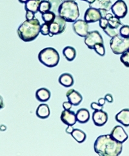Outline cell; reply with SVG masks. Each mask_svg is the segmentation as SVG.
I'll list each match as a JSON object with an SVG mask.
<instances>
[{
	"instance_id": "6da1fadb",
	"label": "cell",
	"mask_w": 129,
	"mask_h": 156,
	"mask_svg": "<svg viewBox=\"0 0 129 156\" xmlns=\"http://www.w3.org/2000/svg\"><path fill=\"white\" fill-rule=\"evenodd\" d=\"M94 149L100 156H118L122 152L123 145L114 139L110 134H105L96 139Z\"/></svg>"
},
{
	"instance_id": "7a4b0ae2",
	"label": "cell",
	"mask_w": 129,
	"mask_h": 156,
	"mask_svg": "<svg viewBox=\"0 0 129 156\" xmlns=\"http://www.w3.org/2000/svg\"><path fill=\"white\" fill-rule=\"evenodd\" d=\"M41 24L37 18L31 20H26L18 29V35L25 42L34 41L40 33Z\"/></svg>"
},
{
	"instance_id": "3957f363",
	"label": "cell",
	"mask_w": 129,
	"mask_h": 156,
	"mask_svg": "<svg viewBox=\"0 0 129 156\" xmlns=\"http://www.w3.org/2000/svg\"><path fill=\"white\" fill-rule=\"evenodd\" d=\"M58 13L66 22L74 23L80 17L78 4L74 1L63 2L58 9Z\"/></svg>"
},
{
	"instance_id": "277c9868",
	"label": "cell",
	"mask_w": 129,
	"mask_h": 156,
	"mask_svg": "<svg viewBox=\"0 0 129 156\" xmlns=\"http://www.w3.org/2000/svg\"><path fill=\"white\" fill-rule=\"evenodd\" d=\"M38 60L41 64L51 68L58 65L60 56L58 52L54 48H46L39 53Z\"/></svg>"
},
{
	"instance_id": "5b68a950",
	"label": "cell",
	"mask_w": 129,
	"mask_h": 156,
	"mask_svg": "<svg viewBox=\"0 0 129 156\" xmlns=\"http://www.w3.org/2000/svg\"><path fill=\"white\" fill-rule=\"evenodd\" d=\"M110 47L113 53L121 55L129 49V37H123L118 34L111 38Z\"/></svg>"
},
{
	"instance_id": "8992f818",
	"label": "cell",
	"mask_w": 129,
	"mask_h": 156,
	"mask_svg": "<svg viewBox=\"0 0 129 156\" xmlns=\"http://www.w3.org/2000/svg\"><path fill=\"white\" fill-rule=\"evenodd\" d=\"M66 21L60 16L56 15L54 20L49 25L50 33L49 36L50 37L63 33L66 29Z\"/></svg>"
},
{
	"instance_id": "52a82bcc",
	"label": "cell",
	"mask_w": 129,
	"mask_h": 156,
	"mask_svg": "<svg viewBox=\"0 0 129 156\" xmlns=\"http://www.w3.org/2000/svg\"><path fill=\"white\" fill-rule=\"evenodd\" d=\"M85 44L90 49H94V46L97 44H103V39L101 34L97 30L89 32L85 37Z\"/></svg>"
},
{
	"instance_id": "ba28073f",
	"label": "cell",
	"mask_w": 129,
	"mask_h": 156,
	"mask_svg": "<svg viewBox=\"0 0 129 156\" xmlns=\"http://www.w3.org/2000/svg\"><path fill=\"white\" fill-rule=\"evenodd\" d=\"M111 10L116 17L122 19L125 18L128 13V7L123 0H117L111 7Z\"/></svg>"
},
{
	"instance_id": "9c48e42d",
	"label": "cell",
	"mask_w": 129,
	"mask_h": 156,
	"mask_svg": "<svg viewBox=\"0 0 129 156\" xmlns=\"http://www.w3.org/2000/svg\"><path fill=\"white\" fill-rule=\"evenodd\" d=\"M72 29L74 32L80 37H85L89 33V23L85 20H76L72 24Z\"/></svg>"
},
{
	"instance_id": "30bf717a",
	"label": "cell",
	"mask_w": 129,
	"mask_h": 156,
	"mask_svg": "<svg viewBox=\"0 0 129 156\" xmlns=\"http://www.w3.org/2000/svg\"><path fill=\"white\" fill-rule=\"evenodd\" d=\"M102 18V16L100 9L89 7L87 9L84 15V20L88 23H94Z\"/></svg>"
},
{
	"instance_id": "8fae6325",
	"label": "cell",
	"mask_w": 129,
	"mask_h": 156,
	"mask_svg": "<svg viewBox=\"0 0 129 156\" xmlns=\"http://www.w3.org/2000/svg\"><path fill=\"white\" fill-rule=\"evenodd\" d=\"M110 135L114 139L121 143H125L128 138V134L121 126L114 127Z\"/></svg>"
},
{
	"instance_id": "7c38bea8",
	"label": "cell",
	"mask_w": 129,
	"mask_h": 156,
	"mask_svg": "<svg viewBox=\"0 0 129 156\" xmlns=\"http://www.w3.org/2000/svg\"><path fill=\"white\" fill-rule=\"evenodd\" d=\"M108 114L107 112L101 110H96L92 113V121L97 126H103L108 121Z\"/></svg>"
},
{
	"instance_id": "4fadbf2b",
	"label": "cell",
	"mask_w": 129,
	"mask_h": 156,
	"mask_svg": "<svg viewBox=\"0 0 129 156\" xmlns=\"http://www.w3.org/2000/svg\"><path fill=\"white\" fill-rule=\"evenodd\" d=\"M61 121L67 126H74L77 122L76 113L70 110H64L60 116Z\"/></svg>"
},
{
	"instance_id": "5bb4252c",
	"label": "cell",
	"mask_w": 129,
	"mask_h": 156,
	"mask_svg": "<svg viewBox=\"0 0 129 156\" xmlns=\"http://www.w3.org/2000/svg\"><path fill=\"white\" fill-rule=\"evenodd\" d=\"M66 97L72 105L77 106L80 105L83 101V97L80 93L74 89L69 90L66 93Z\"/></svg>"
},
{
	"instance_id": "9a60e30c",
	"label": "cell",
	"mask_w": 129,
	"mask_h": 156,
	"mask_svg": "<svg viewBox=\"0 0 129 156\" xmlns=\"http://www.w3.org/2000/svg\"><path fill=\"white\" fill-rule=\"evenodd\" d=\"M115 119L117 122L121 124L123 126H129V109H123L115 116Z\"/></svg>"
},
{
	"instance_id": "2e32d148",
	"label": "cell",
	"mask_w": 129,
	"mask_h": 156,
	"mask_svg": "<svg viewBox=\"0 0 129 156\" xmlns=\"http://www.w3.org/2000/svg\"><path fill=\"white\" fill-rule=\"evenodd\" d=\"M58 82L61 86L65 87H72L74 84L73 76L69 73H65L61 74L59 77Z\"/></svg>"
},
{
	"instance_id": "e0dca14e",
	"label": "cell",
	"mask_w": 129,
	"mask_h": 156,
	"mask_svg": "<svg viewBox=\"0 0 129 156\" xmlns=\"http://www.w3.org/2000/svg\"><path fill=\"white\" fill-rule=\"evenodd\" d=\"M51 97L50 91L45 87H41L36 92V98L41 102H47Z\"/></svg>"
},
{
	"instance_id": "ac0fdd59",
	"label": "cell",
	"mask_w": 129,
	"mask_h": 156,
	"mask_svg": "<svg viewBox=\"0 0 129 156\" xmlns=\"http://www.w3.org/2000/svg\"><path fill=\"white\" fill-rule=\"evenodd\" d=\"M111 0H95L91 4H89V7L97 9H105L107 11L111 9L112 7Z\"/></svg>"
},
{
	"instance_id": "d6986e66",
	"label": "cell",
	"mask_w": 129,
	"mask_h": 156,
	"mask_svg": "<svg viewBox=\"0 0 129 156\" xmlns=\"http://www.w3.org/2000/svg\"><path fill=\"white\" fill-rule=\"evenodd\" d=\"M36 116L41 119H47L50 115V108L46 104H41L37 108L36 112Z\"/></svg>"
},
{
	"instance_id": "ffe728a7",
	"label": "cell",
	"mask_w": 129,
	"mask_h": 156,
	"mask_svg": "<svg viewBox=\"0 0 129 156\" xmlns=\"http://www.w3.org/2000/svg\"><path fill=\"white\" fill-rule=\"evenodd\" d=\"M77 121L80 124H85L89 122L90 119L89 111L86 108H81L77 111L76 113Z\"/></svg>"
},
{
	"instance_id": "44dd1931",
	"label": "cell",
	"mask_w": 129,
	"mask_h": 156,
	"mask_svg": "<svg viewBox=\"0 0 129 156\" xmlns=\"http://www.w3.org/2000/svg\"><path fill=\"white\" fill-rule=\"evenodd\" d=\"M41 0H27L25 3V9L26 11H31L35 14L39 12V7Z\"/></svg>"
},
{
	"instance_id": "7402d4cb",
	"label": "cell",
	"mask_w": 129,
	"mask_h": 156,
	"mask_svg": "<svg viewBox=\"0 0 129 156\" xmlns=\"http://www.w3.org/2000/svg\"><path fill=\"white\" fill-rule=\"evenodd\" d=\"M63 55L69 62L73 61L76 57V51L71 46H66L63 49Z\"/></svg>"
},
{
	"instance_id": "603a6c76",
	"label": "cell",
	"mask_w": 129,
	"mask_h": 156,
	"mask_svg": "<svg viewBox=\"0 0 129 156\" xmlns=\"http://www.w3.org/2000/svg\"><path fill=\"white\" fill-rule=\"evenodd\" d=\"M71 136L78 143H83L85 142L87 138L86 133L78 128L74 129L73 132L71 133Z\"/></svg>"
},
{
	"instance_id": "cb8c5ba5",
	"label": "cell",
	"mask_w": 129,
	"mask_h": 156,
	"mask_svg": "<svg viewBox=\"0 0 129 156\" xmlns=\"http://www.w3.org/2000/svg\"><path fill=\"white\" fill-rule=\"evenodd\" d=\"M56 16V13H54L53 11H50V10L41 14V18H42L44 23H48L49 25L54 20Z\"/></svg>"
},
{
	"instance_id": "d4e9b609",
	"label": "cell",
	"mask_w": 129,
	"mask_h": 156,
	"mask_svg": "<svg viewBox=\"0 0 129 156\" xmlns=\"http://www.w3.org/2000/svg\"><path fill=\"white\" fill-rule=\"evenodd\" d=\"M50 10L51 5L49 0H41L39 7V12L42 14L45 12L50 11Z\"/></svg>"
},
{
	"instance_id": "484cf974",
	"label": "cell",
	"mask_w": 129,
	"mask_h": 156,
	"mask_svg": "<svg viewBox=\"0 0 129 156\" xmlns=\"http://www.w3.org/2000/svg\"><path fill=\"white\" fill-rule=\"evenodd\" d=\"M108 25L110 26V27L114 28V29H118L120 27L121 25H122V23L121 22L120 19L116 17L115 16H112L108 20Z\"/></svg>"
},
{
	"instance_id": "4316f807",
	"label": "cell",
	"mask_w": 129,
	"mask_h": 156,
	"mask_svg": "<svg viewBox=\"0 0 129 156\" xmlns=\"http://www.w3.org/2000/svg\"><path fill=\"white\" fill-rule=\"evenodd\" d=\"M103 31H104L105 33L110 38H113L114 36L120 34V30H118L117 29H114L110 27L109 25H108L107 27L103 29Z\"/></svg>"
},
{
	"instance_id": "83f0119b",
	"label": "cell",
	"mask_w": 129,
	"mask_h": 156,
	"mask_svg": "<svg viewBox=\"0 0 129 156\" xmlns=\"http://www.w3.org/2000/svg\"><path fill=\"white\" fill-rule=\"evenodd\" d=\"M51 5L50 11H53L54 13L58 12V9L61 3H63V0H49Z\"/></svg>"
},
{
	"instance_id": "f1b7e54d",
	"label": "cell",
	"mask_w": 129,
	"mask_h": 156,
	"mask_svg": "<svg viewBox=\"0 0 129 156\" xmlns=\"http://www.w3.org/2000/svg\"><path fill=\"white\" fill-rule=\"evenodd\" d=\"M94 50L96 53L101 56L105 55V48L103 44H97L94 46Z\"/></svg>"
},
{
	"instance_id": "f546056e",
	"label": "cell",
	"mask_w": 129,
	"mask_h": 156,
	"mask_svg": "<svg viewBox=\"0 0 129 156\" xmlns=\"http://www.w3.org/2000/svg\"><path fill=\"white\" fill-rule=\"evenodd\" d=\"M120 61L125 67H129V49L121 54V56H120Z\"/></svg>"
},
{
	"instance_id": "4dcf8cb0",
	"label": "cell",
	"mask_w": 129,
	"mask_h": 156,
	"mask_svg": "<svg viewBox=\"0 0 129 156\" xmlns=\"http://www.w3.org/2000/svg\"><path fill=\"white\" fill-rule=\"evenodd\" d=\"M119 30H120V34L123 37H129V25H123Z\"/></svg>"
},
{
	"instance_id": "1f68e13d",
	"label": "cell",
	"mask_w": 129,
	"mask_h": 156,
	"mask_svg": "<svg viewBox=\"0 0 129 156\" xmlns=\"http://www.w3.org/2000/svg\"><path fill=\"white\" fill-rule=\"evenodd\" d=\"M40 33L43 36H47L50 33V25L48 23H43L41 25Z\"/></svg>"
},
{
	"instance_id": "d6a6232c",
	"label": "cell",
	"mask_w": 129,
	"mask_h": 156,
	"mask_svg": "<svg viewBox=\"0 0 129 156\" xmlns=\"http://www.w3.org/2000/svg\"><path fill=\"white\" fill-rule=\"evenodd\" d=\"M99 25L100 27L103 30L105 29L107 26L108 25V21L106 18H102L100 21H99Z\"/></svg>"
},
{
	"instance_id": "836d02e7",
	"label": "cell",
	"mask_w": 129,
	"mask_h": 156,
	"mask_svg": "<svg viewBox=\"0 0 129 156\" xmlns=\"http://www.w3.org/2000/svg\"><path fill=\"white\" fill-rule=\"evenodd\" d=\"M90 107H91L92 110H94V111H96V110H101L103 108V106H101L98 103H96V102H93L91 103Z\"/></svg>"
},
{
	"instance_id": "e575fe53",
	"label": "cell",
	"mask_w": 129,
	"mask_h": 156,
	"mask_svg": "<svg viewBox=\"0 0 129 156\" xmlns=\"http://www.w3.org/2000/svg\"><path fill=\"white\" fill-rule=\"evenodd\" d=\"M25 18L27 20H31L35 18V13L31 11H26Z\"/></svg>"
},
{
	"instance_id": "d590c367",
	"label": "cell",
	"mask_w": 129,
	"mask_h": 156,
	"mask_svg": "<svg viewBox=\"0 0 129 156\" xmlns=\"http://www.w3.org/2000/svg\"><path fill=\"white\" fill-rule=\"evenodd\" d=\"M72 105L69 102V101H67V102H64L63 103V108H64V110H70V109L72 108Z\"/></svg>"
},
{
	"instance_id": "8d00e7d4",
	"label": "cell",
	"mask_w": 129,
	"mask_h": 156,
	"mask_svg": "<svg viewBox=\"0 0 129 156\" xmlns=\"http://www.w3.org/2000/svg\"><path fill=\"white\" fill-rule=\"evenodd\" d=\"M104 98L106 101H107L108 103H112L114 101L113 97L111 94H110V93H107V94H106Z\"/></svg>"
},
{
	"instance_id": "74e56055",
	"label": "cell",
	"mask_w": 129,
	"mask_h": 156,
	"mask_svg": "<svg viewBox=\"0 0 129 156\" xmlns=\"http://www.w3.org/2000/svg\"><path fill=\"white\" fill-rule=\"evenodd\" d=\"M74 128H72V126H67V128H66V129H65V132H66V133L71 135L72 132H73V130H74Z\"/></svg>"
},
{
	"instance_id": "f35d334b",
	"label": "cell",
	"mask_w": 129,
	"mask_h": 156,
	"mask_svg": "<svg viewBox=\"0 0 129 156\" xmlns=\"http://www.w3.org/2000/svg\"><path fill=\"white\" fill-rule=\"evenodd\" d=\"M105 101L106 100L105 99V98H100L99 100H98V104L100 105L101 106H104V105L105 104Z\"/></svg>"
},
{
	"instance_id": "ab89813d",
	"label": "cell",
	"mask_w": 129,
	"mask_h": 156,
	"mask_svg": "<svg viewBox=\"0 0 129 156\" xmlns=\"http://www.w3.org/2000/svg\"><path fill=\"white\" fill-rule=\"evenodd\" d=\"M3 107H4V102H3V97L0 95V110L2 109Z\"/></svg>"
},
{
	"instance_id": "60d3db41",
	"label": "cell",
	"mask_w": 129,
	"mask_h": 156,
	"mask_svg": "<svg viewBox=\"0 0 129 156\" xmlns=\"http://www.w3.org/2000/svg\"><path fill=\"white\" fill-rule=\"evenodd\" d=\"M94 1H95V0H85L84 2H87L89 4H91V3H92L93 2H94Z\"/></svg>"
},
{
	"instance_id": "b9f144b4",
	"label": "cell",
	"mask_w": 129,
	"mask_h": 156,
	"mask_svg": "<svg viewBox=\"0 0 129 156\" xmlns=\"http://www.w3.org/2000/svg\"><path fill=\"white\" fill-rule=\"evenodd\" d=\"M19 2L21 3H25L27 2V0H18Z\"/></svg>"
},
{
	"instance_id": "7bdbcfd3",
	"label": "cell",
	"mask_w": 129,
	"mask_h": 156,
	"mask_svg": "<svg viewBox=\"0 0 129 156\" xmlns=\"http://www.w3.org/2000/svg\"><path fill=\"white\" fill-rule=\"evenodd\" d=\"M63 2H66V1H74L76 2V0H63Z\"/></svg>"
},
{
	"instance_id": "ee69618b",
	"label": "cell",
	"mask_w": 129,
	"mask_h": 156,
	"mask_svg": "<svg viewBox=\"0 0 129 156\" xmlns=\"http://www.w3.org/2000/svg\"><path fill=\"white\" fill-rule=\"evenodd\" d=\"M81 1H85V0H81Z\"/></svg>"
}]
</instances>
